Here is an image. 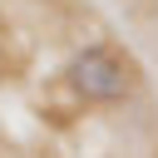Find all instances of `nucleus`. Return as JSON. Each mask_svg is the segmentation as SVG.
<instances>
[{
  "instance_id": "nucleus-1",
  "label": "nucleus",
  "mask_w": 158,
  "mask_h": 158,
  "mask_svg": "<svg viewBox=\"0 0 158 158\" xmlns=\"http://www.w3.org/2000/svg\"><path fill=\"white\" fill-rule=\"evenodd\" d=\"M69 89L84 99V104H123L128 99V89H133V79H128V69L109 54V49H79L74 59H69Z\"/></svg>"
}]
</instances>
